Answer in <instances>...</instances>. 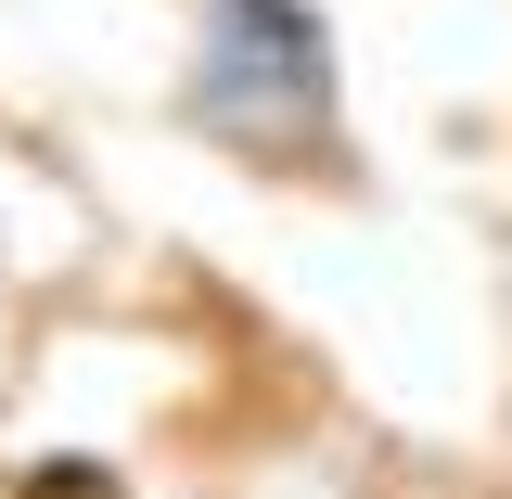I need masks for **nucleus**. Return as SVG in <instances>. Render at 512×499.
<instances>
[{"mask_svg": "<svg viewBox=\"0 0 512 499\" xmlns=\"http://www.w3.org/2000/svg\"><path fill=\"white\" fill-rule=\"evenodd\" d=\"M333 13L320 0H192V128L295 154L333 128Z\"/></svg>", "mask_w": 512, "mask_h": 499, "instance_id": "nucleus-1", "label": "nucleus"}, {"mask_svg": "<svg viewBox=\"0 0 512 499\" xmlns=\"http://www.w3.org/2000/svg\"><path fill=\"white\" fill-rule=\"evenodd\" d=\"M26 499H116V461L64 448V461H39V474H26Z\"/></svg>", "mask_w": 512, "mask_h": 499, "instance_id": "nucleus-2", "label": "nucleus"}]
</instances>
